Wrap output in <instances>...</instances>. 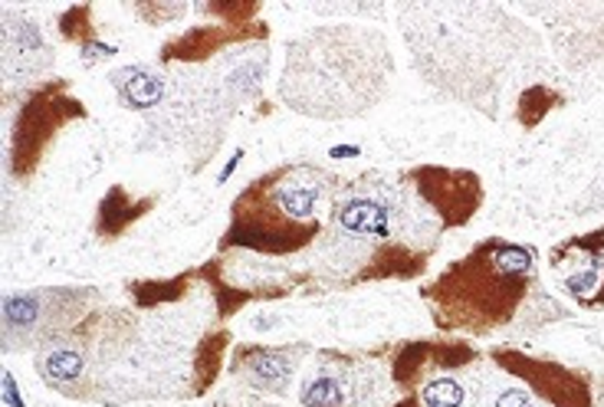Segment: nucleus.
Instances as JSON below:
<instances>
[{
	"label": "nucleus",
	"mask_w": 604,
	"mask_h": 407,
	"mask_svg": "<svg viewBox=\"0 0 604 407\" xmlns=\"http://www.w3.org/2000/svg\"><path fill=\"white\" fill-rule=\"evenodd\" d=\"M3 402L10 407H26L20 402V395H17V385H13V375L10 372H3Z\"/></svg>",
	"instance_id": "obj_23"
},
{
	"label": "nucleus",
	"mask_w": 604,
	"mask_h": 407,
	"mask_svg": "<svg viewBox=\"0 0 604 407\" xmlns=\"http://www.w3.org/2000/svg\"><path fill=\"white\" fill-rule=\"evenodd\" d=\"M234 372L247 375L254 385L267 388V392H283V385L293 375V365L287 359V352H273V349H240L234 359Z\"/></svg>",
	"instance_id": "obj_9"
},
{
	"label": "nucleus",
	"mask_w": 604,
	"mask_h": 407,
	"mask_svg": "<svg viewBox=\"0 0 604 407\" xmlns=\"http://www.w3.org/2000/svg\"><path fill=\"white\" fill-rule=\"evenodd\" d=\"M395 79L388 36L371 26H312L287 43L280 99L319 122H345L371 112Z\"/></svg>",
	"instance_id": "obj_2"
},
{
	"label": "nucleus",
	"mask_w": 604,
	"mask_h": 407,
	"mask_svg": "<svg viewBox=\"0 0 604 407\" xmlns=\"http://www.w3.org/2000/svg\"><path fill=\"white\" fill-rule=\"evenodd\" d=\"M549 26L559 59L579 73L604 59V3H526Z\"/></svg>",
	"instance_id": "obj_6"
},
{
	"label": "nucleus",
	"mask_w": 604,
	"mask_h": 407,
	"mask_svg": "<svg viewBox=\"0 0 604 407\" xmlns=\"http://www.w3.org/2000/svg\"><path fill=\"white\" fill-rule=\"evenodd\" d=\"M556 106H562V96L549 86V82H539V86H529L519 92V102H516V119L519 125L526 129H536Z\"/></svg>",
	"instance_id": "obj_14"
},
{
	"label": "nucleus",
	"mask_w": 604,
	"mask_h": 407,
	"mask_svg": "<svg viewBox=\"0 0 604 407\" xmlns=\"http://www.w3.org/2000/svg\"><path fill=\"white\" fill-rule=\"evenodd\" d=\"M421 398H424V405L428 407H460L463 405V388L453 382V378H438V382H431L424 392H421Z\"/></svg>",
	"instance_id": "obj_19"
},
{
	"label": "nucleus",
	"mask_w": 604,
	"mask_h": 407,
	"mask_svg": "<svg viewBox=\"0 0 604 407\" xmlns=\"http://www.w3.org/2000/svg\"><path fill=\"white\" fill-rule=\"evenodd\" d=\"M598 286H602V266H598V260H595V263H589L582 273H575V276H569V279H565V293H569V296H575L579 302H592V299H589V293H592V289L598 293Z\"/></svg>",
	"instance_id": "obj_20"
},
{
	"label": "nucleus",
	"mask_w": 604,
	"mask_h": 407,
	"mask_svg": "<svg viewBox=\"0 0 604 407\" xmlns=\"http://www.w3.org/2000/svg\"><path fill=\"white\" fill-rule=\"evenodd\" d=\"M401 36L414 69L453 102L499 119L516 82L539 86V33L496 3H401Z\"/></svg>",
	"instance_id": "obj_1"
},
{
	"label": "nucleus",
	"mask_w": 604,
	"mask_h": 407,
	"mask_svg": "<svg viewBox=\"0 0 604 407\" xmlns=\"http://www.w3.org/2000/svg\"><path fill=\"white\" fill-rule=\"evenodd\" d=\"M224 342H227V336H214V339H207V342L201 345V352H197V382H194V392H197V395L217 378Z\"/></svg>",
	"instance_id": "obj_17"
},
{
	"label": "nucleus",
	"mask_w": 604,
	"mask_h": 407,
	"mask_svg": "<svg viewBox=\"0 0 604 407\" xmlns=\"http://www.w3.org/2000/svg\"><path fill=\"white\" fill-rule=\"evenodd\" d=\"M136 10L149 20V23H164V20H177L181 13H184V7L181 3H174V7H164V3H136Z\"/></svg>",
	"instance_id": "obj_21"
},
{
	"label": "nucleus",
	"mask_w": 604,
	"mask_h": 407,
	"mask_svg": "<svg viewBox=\"0 0 604 407\" xmlns=\"http://www.w3.org/2000/svg\"><path fill=\"white\" fill-rule=\"evenodd\" d=\"M536 279V253L499 237L483 240L473 253L424 289L438 329L486 336L509 326Z\"/></svg>",
	"instance_id": "obj_3"
},
{
	"label": "nucleus",
	"mask_w": 604,
	"mask_h": 407,
	"mask_svg": "<svg viewBox=\"0 0 604 407\" xmlns=\"http://www.w3.org/2000/svg\"><path fill=\"white\" fill-rule=\"evenodd\" d=\"M428 359H431V342H411V345L398 355V362H395V382H398L401 388H411L414 378H421Z\"/></svg>",
	"instance_id": "obj_16"
},
{
	"label": "nucleus",
	"mask_w": 604,
	"mask_h": 407,
	"mask_svg": "<svg viewBox=\"0 0 604 407\" xmlns=\"http://www.w3.org/2000/svg\"><path fill=\"white\" fill-rule=\"evenodd\" d=\"M312 237H319V220L300 223L280 210L273 201L267 178L254 182L237 201H234V223L224 237V246H250L260 253H293L302 250Z\"/></svg>",
	"instance_id": "obj_4"
},
{
	"label": "nucleus",
	"mask_w": 604,
	"mask_h": 407,
	"mask_svg": "<svg viewBox=\"0 0 604 407\" xmlns=\"http://www.w3.org/2000/svg\"><path fill=\"white\" fill-rule=\"evenodd\" d=\"M398 407H418V402H414V398H408L405 405H398Z\"/></svg>",
	"instance_id": "obj_27"
},
{
	"label": "nucleus",
	"mask_w": 604,
	"mask_h": 407,
	"mask_svg": "<svg viewBox=\"0 0 604 407\" xmlns=\"http://www.w3.org/2000/svg\"><path fill=\"white\" fill-rule=\"evenodd\" d=\"M302 402L305 407H345V392L332 375H319L315 382L305 385Z\"/></svg>",
	"instance_id": "obj_18"
},
{
	"label": "nucleus",
	"mask_w": 604,
	"mask_h": 407,
	"mask_svg": "<svg viewBox=\"0 0 604 407\" xmlns=\"http://www.w3.org/2000/svg\"><path fill=\"white\" fill-rule=\"evenodd\" d=\"M36 369L53 385H69L83 375V355L76 349H50L36 359Z\"/></svg>",
	"instance_id": "obj_15"
},
{
	"label": "nucleus",
	"mask_w": 604,
	"mask_h": 407,
	"mask_svg": "<svg viewBox=\"0 0 604 407\" xmlns=\"http://www.w3.org/2000/svg\"><path fill=\"white\" fill-rule=\"evenodd\" d=\"M63 86H43L30 102H23V112L13 125V142H10V175L13 178H30L53 142L56 129H63L69 119H83L86 109L76 99L60 96Z\"/></svg>",
	"instance_id": "obj_5"
},
{
	"label": "nucleus",
	"mask_w": 604,
	"mask_h": 407,
	"mask_svg": "<svg viewBox=\"0 0 604 407\" xmlns=\"http://www.w3.org/2000/svg\"><path fill=\"white\" fill-rule=\"evenodd\" d=\"M240 158H244V152H237V155H234V158H230V165H227V168H224V175H220V182H227V178H230V175H234V172H237V165H240Z\"/></svg>",
	"instance_id": "obj_24"
},
{
	"label": "nucleus",
	"mask_w": 604,
	"mask_h": 407,
	"mask_svg": "<svg viewBox=\"0 0 604 407\" xmlns=\"http://www.w3.org/2000/svg\"><path fill=\"white\" fill-rule=\"evenodd\" d=\"M589 306H604V276H602V286H598V293L592 296V302Z\"/></svg>",
	"instance_id": "obj_25"
},
{
	"label": "nucleus",
	"mask_w": 604,
	"mask_h": 407,
	"mask_svg": "<svg viewBox=\"0 0 604 407\" xmlns=\"http://www.w3.org/2000/svg\"><path fill=\"white\" fill-rule=\"evenodd\" d=\"M332 220L338 230H348V233H371L378 240H388L391 230H388V207L368 195H348L345 201L335 204L332 210Z\"/></svg>",
	"instance_id": "obj_10"
},
{
	"label": "nucleus",
	"mask_w": 604,
	"mask_h": 407,
	"mask_svg": "<svg viewBox=\"0 0 604 407\" xmlns=\"http://www.w3.org/2000/svg\"><path fill=\"white\" fill-rule=\"evenodd\" d=\"M496 407H532V402H529V395H526V392L509 388V392H503V395L496 398Z\"/></svg>",
	"instance_id": "obj_22"
},
{
	"label": "nucleus",
	"mask_w": 604,
	"mask_h": 407,
	"mask_svg": "<svg viewBox=\"0 0 604 407\" xmlns=\"http://www.w3.org/2000/svg\"><path fill=\"white\" fill-rule=\"evenodd\" d=\"M112 89L119 96V102L126 109H136V112H145L154 109L164 96V82L161 76L149 73L145 66H126V69H116L112 73Z\"/></svg>",
	"instance_id": "obj_11"
},
{
	"label": "nucleus",
	"mask_w": 604,
	"mask_h": 407,
	"mask_svg": "<svg viewBox=\"0 0 604 407\" xmlns=\"http://www.w3.org/2000/svg\"><path fill=\"white\" fill-rule=\"evenodd\" d=\"M151 207V201H129V195L122 188H112L106 195V201L99 204V220H96V230L103 240H116L136 217H142Z\"/></svg>",
	"instance_id": "obj_13"
},
{
	"label": "nucleus",
	"mask_w": 604,
	"mask_h": 407,
	"mask_svg": "<svg viewBox=\"0 0 604 407\" xmlns=\"http://www.w3.org/2000/svg\"><path fill=\"white\" fill-rule=\"evenodd\" d=\"M418 182V195L428 204L444 227H463L473 220V213L483 204V182L473 172H453V168H414L408 175Z\"/></svg>",
	"instance_id": "obj_8"
},
{
	"label": "nucleus",
	"mask_w": 604,
	"mask_h": 407,
	"mask_svg": "<svg viewBox=\"0 0 604 407\" xmlns=\"http://www.w3.org/2000/svg\"><path fill=\"white\" fill-rule=\"evenodd\" d=\"M342 155H358V148H332V158H342Z\"/></svg>",
	"instance_id": "obj_26"
},
{
	"label": "nucleus",
	"mask_w": 604,
	"mask_h": 407,
	"mask_svg": "<svg viewBox=\"0 0 604 407\" xmlns=\"http://www.w3.org/2000/svg\"><path fill=\"white\" fill-rule=\"evenodd\" d=\"M234 40V33H227L224 26H197L177 40H171L161 53L164 63H174V59H184V63H197L211 53H217L220 46H227Z\"/></svg>",
	"instance_id": "obj_12"
},
{
	"label": "nucleus",
	"mask_w": 604,
	"mask_h": 407,
	"mask_svg": "<svg viewBox=\"0 0 604 407\" xmlns=\"http://www.w3.org/2000/svg\"><path fill=\"white\" fill-rule=\"evenodd\" d=\"M493 362L522 378L542 402H549L552 407H592V388L589 378L559 365V362H546V359H532L513 349H496Z\"/></svg>",
	"instance_id": "obj_7"
}]
</instances>
